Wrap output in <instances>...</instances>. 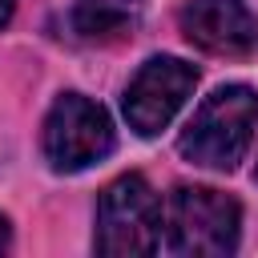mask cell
<instances>
[{
    "mask_svg": "<svg viewBox=\"0 0 258 258\" xmlns=\"http://www.w3.org/2000/svg\"><path fill=\"white\" fill-rule=\"evenodd\" d=\"M161 222H165V210H161V198L153 194V185L141 173H125V177L109 181L97 202L93 246H97V254H109V258L153 254V250H161Z\"/></svg>",
    "mask_w": 258,
    "mask_h": 258,
    "instance_id": "3957f363",
    "label": "cell"
},
{
    "mask_svg": "<svg viewBox=\"0 0 258 258\" xmlns=\"http://www.w3.org/2000/svg\"><path fill=\"white\" fill-rule=\"evenodd\" d=\"M177 20L185 40L214 56H242L258 40V24L242 0H189Z\"/></svg>",
    "mask_w": 258,
    "mask_h": 258,
    "instance_id": "8992f818",
    "label": "cell"
},
{
    "mask_svg": "<svg viewBox=\"0 0 258 258\" xmlns=\"http://www.w3.org/2000/svg\"><path fill=\"white\" fill-rule=\"evenodd\" d=\"M40 145H44V157L56 173L89 169V165L105 161L117 145L113 117L97 101H89L85 93H60L44 117Z\"/></svg>",
    "mask_w": 258,
    "mask_h": 258,
    "instance_id": "277c9868",
    "label": "cell"
},
{
    "mask_svg": "<svg viewBox=\"0 0 258 258\" xmlns=\"http://www.w3.org/2000/svg\"><path fill=\"white\" fill-rule=\"evenodd\" d=\"M242 206L210 185H177L161 222V250L177 258H222L238 250Z\"/></svg>",
    "mask_w": 258,
    "mask_h": 258,
    "instance_id": "7a4b0ae2",
    "label": "cell"
},
{
    "mask_svg": "<svg viewBox=\"0 0 258 258\" xmlns=\"http://www.w3.org/2000/svg\"><path fill=\"white\" fill-rule=\"evenodd\" d=\"M12 12H16V0H0V28L12 20Z\"/></svg>",
    "mask_w": 258,
    "mask_h": 258,
    "instance_id": "ba28073f",
    "label": "cell"
},
{
    "mask_svg": "<svg viewBox=\"0 0 258 258\" xmlns=\"http://www.w3.org/2000/svg\"><path fill=\"white\" fill-rule=\"evenodd\" d=\"M194 85H198V69L185 64L181 56H149L129 81L121 101L129 129L137 137H157L189 101Z\"/></svg>",
    "mask_w": 258,
    "mask_h": 258,
    "instance_id": "5b68a950",
    "label": "cell"
},
{
    "mask_svg": "<svg viewBox=\"0 0 258 258\" xmlns=\"http://www.w3.org/2000/svg\"><path fill=\"white\" fill-rule=\"evenodd\" d=\"M8 242H12V230H8V218L0 214V250H8Z\"/></svg>",
    "mask_w": 258,
    "mask_h": 258,
    "instance_id": "9c48e42d",
    "label": "cell"
},
{
    "mask_svg": "<svg viewBox=\"0 0 258 258\" xmlns=\"http://www.w3.org/2000/svg\"><path fill=\"white\" fill-rule=\"evenodd\" d=\"M141 24V0H77L69 12V28L85 44L125 40Z\"/></svg>",
    "mask_w": 258,
    "mask_h": 258,
    "instance_id": "52a82bcc",
    "label": "cell"
},
{
    "mask_svg": "<svg viewBox=\"0 0 258 258\" xmlns=\"http://www.w3.org/2000/svg\"><path fill=\"white\" fill-rule=\"evenodd\" d=\"M258 129V93L250 85H222L214 89L189 117V125L177 137V149L185 161L202 169H222L230 173Z\"/></svg>",
    "mask_w": 258,
    "mask_h": 258,
    "instance_id": "6da1fadb",
    "label": "cell"
}]
</instances>
